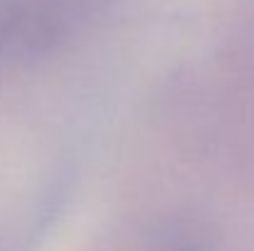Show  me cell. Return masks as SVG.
<instances>
[{
    "mask_svg": "<svg viewBox=\"0 0 254 251\" xmlns=\"http://www.w3.org/2000/svg\"><path fill=\"white\" fill-rule=\"evenodd\" d=\"M96 0H0V62L55 47Z\"/></svg>",
    "mask_w": 254,
    "mask_h": 251,
    "instance_id": "6da1fadb",
    "label": "cell"
},
{
    "mask_svg": "<svg viewBox=\"0 0 254 251\" xmlns=\"http://www.w3.org/2000/svg\"><path fill=\"white\" fill-rule=\"evenodd\" d=\"M175 251H195V249H190V247H185V249H175Z\"/></svg>",
    "mask_w": 254,
    "mask_h": 251,
    "instance_id": "7a4b0ae2",
    "label": "cell"
}]
</instances>
